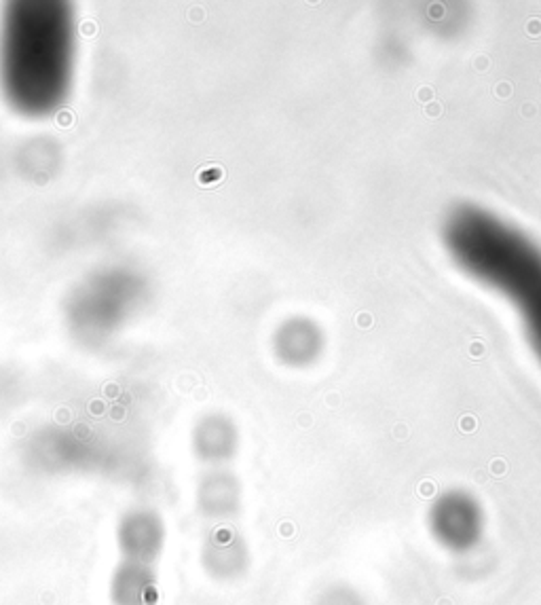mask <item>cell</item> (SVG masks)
<instances>
[{
  "instance_id": "1",
  "label": "cell",
  "mask_w": 541,
  "mask_h": 605,
  "mask_svg": "<svg viewBox=\"0 0 541 605\" xmlns=\"http://www.w3.org/2000/svg\"><path fill=\"white\" fill-rule=\"evenodd\" d=\"M448 243L469 273L516 305L541 358V252L512 226L472 210L450 218Z\"/></svg>"
},
{
  "instance_id": "2",
  "label": "cell",
  "mask_w": 541,
  "mask_h": 605,
  "mask_svg": "<svg viewBox=\"0 0 541 605\" xmlns=\"http://www.w3.org/2000/svg\"><path fill=\"white\" fill-rule=\"evenodd\" d=\"M427 531L442 550L469 554L487 536V510L467 489H446L427 508Z\"/></svg>"
},
{
  "instance_id": "3",
  "label": "cell",
  "mask_w": 541,
  "mask_h": 605,
  "mask_svg": "<svg viewBox=\"0 0 541 605\" xmlns=\"http://www.w3.org/2000/svg\"><path fill=\"white\" fill-rule=\"evenodd\" d=\"M165 542V521L153 508H131L116 523V548L123 561L153 567L161 559Z\"/></svg>"
},
{
  "instance_id": "4",
  "label": "cell",
  "mask_w": 541,
  "mask_h": 605,
  "mask_svg": "<svg viewBox=\"0 0 541 605\" xmlns=\"http://www.w3.org/2000/svg\"><path fill=\"white\" fill-rule=\"evenodd\" d=\"M201 567L216 582H237L248 576L252 565L250 544L230 525H214L201 544Z\"/></svg>"
},
{
  "instance_id": "5",
  "label": "cell",
  "mask_w": 541,
  "mask_h": 605,
  "mask_svg": "<svg viewBox=\"0 0 541 605\" xmlns=\"http://www.w3.org/2000/svg\"><path fill=\"white\" fill-rule=\"evenodd\" d=\"M197 512L214 525H228L241 512L243 491L235 474L216 470L205 474L195 493Z\"/></svg>"
},
{
  "instance_id": "6",
  "label": "cell",
  "mask_w": 541,
  "mask_h": 605,
  "mask_svg": "<svg viewBox=\"0 0 541 605\" xmlns=\"http://www.w3.org/2000/svg\"><path fill=\"white\" fill-rule=\"evenodd\" d=\"M110 605H157V573L150 565L118 561L108 582Z\"/></svg>"
},
{
  "instance_id": "7",
  "label": "cell",
  "mask_w": 541,
  "mask_h": 605,
  "mask_svg": "<svg viewBox=\"0 0 541 605\" xmlns=\"http://www.w3.org/2000/svg\"><path fill=\"white\" fill-rule=\"evenodd\" d=\"M199 455L210 463H222L233 457L237 449V430L224 417H210L197 430L195 438Z\"/></svg>"
},
{
  "instance_id": "8",
  "label": "cell",
  "mask_w": 541,
  "mask_h": 605,
  "mask_svg": "<svg viewBox=\"0 0 541 605\" xmlns=\"http://www.w3.org/2000/svg\"><path fill=\"white\" fill-rule=\"evenodd\" d=\"M277 358L288 366H309L315 362L322 351V339L315 330H290L283 332L275 343Z\"/></svg>"
},
{
  "instance_id": "9",
  "label": "cell",
  "mask_w": 541,
  "mask_h": 605,
  "mask_svg": "<svg viewBox=\"0 0 541 605\" xmlns=\"http://www.w3.org/2000/svg\"><path fill=\"white\" fill-rule=\"evenodd\" d=\"M313 605H368L362 591L349 582H332L317 593Z\"/></svg>"
}]
</instances>
